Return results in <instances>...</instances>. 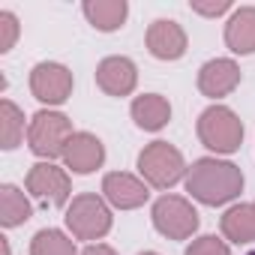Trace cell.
<instances>
[{"mask_svg":"<svg viewBox=\"0 0 255 255\" xmlns=\"http://www.w3.org/2000/svg\"><path fill=\"white\" fill-rule=\"evenodd\" d=\"M186 192H192V198H198L201 204L219 207L243 192V174L237 165L207 156V159L192 162L186 174Z\"/></svg>","mask_w":255,"mask_h":255,"instance_id":"cell-1","label":"cell"},{"mask_svg":"<svg viewBox=\"0 0 255 255\" xmlns=\"http://www.w3.org/2000/svg\"><path fill=\"white\" fill-rule=\"evenodd\" d=\"M198 138L216 153H234L243 141V123L225 105H210L198 117Z\"/></svg>","mask_w":255,"mask_h":255,"instance_id":"cell-2","label":"cell"},{"mask_svg":"<svg viewBox=\"0 0 255 255\" xmlns=\"http://www.w3.org/2000/svg\"><path fill=\"white\" fill-rule=\"evenodd\" d=\"M72 123L60 111H36L30 126H27V141L30 150L42 159H57L63 156L69 138H72Z\"/></svg>","mask_w":255,"mask_h":255,"instance_id":"cell-3","label":"cell"},{"mask_svg":"<svg viewBox=\"0 0 255 255\" xmlns=\"http://www.w3.org/2000/svg\"><path fill=\"white\" fill-rule=\"evenodd\" d=\"M138 171H141V177H144L150 186L168 189V186H174V183L183 177V171H186L183 153H180L177 147H171L168 141H153V144H147V147L138 153Z\"/></svg>","mask_w":255,"mask_h":255,"instance_id":"cell-4","label":"cell"},{"mask_svg":"<svg viewBox=\"0 0 255 255\" xmlns=\"http://www.w3.org/2000/svg\"><path fill=\"white\" fill-rule=\"evenodd\" d=\"M66 225L78 240H99L111 228V210L99 195L84 192V195L72 198V204L66 210Z\"/></svg>","mask_w":255,"mask_h":255,"instance_id":"cell-5","label":"cell"},{"mask_svg":"<svg viewBox=\"0 0 255 255\" xmlns=\"http://www.w3.org/2000/svg\"><path fill=\"white\" fill-rule=\"evenodd\" d=\"M153 225L168 240H186L198 231V210L180 195H162L153 204Z\"/></svg>","mask_w":255,"mask_h":255,"instance_id":"cell-6","label":"cell"},{"mask_svg":"<svg viewBox=\"0 0 255 255\" xmlns=\"http://www.w3.org/2000/svg\"><path fill=\"white\" fill-rule=\"evenodd\" d=\"M27 192L48 207H63L69 201L72 183H69V174L54 162H36L27 174Z\"/></svg>","mask_w":255,"mask_h":255,"instance_id":"cell-7","label":"cell"},{"mask_svg":"<svg viewBox=\"0 0 255 255\" xmlns=\"http://www.w3.org/2000/svg\"><path fill=\"white\" fill-rule=\"evenodd\" d=\"M30 90L45 105H63L72 93V72L63 63H36L30 72Z\"/></svg>","mask_w":255,"mask_h":255,"instance_id":"cell-8","label":"cell"},{"mask_svg":"<svg viewBox=\"0 0 255 255\" xmlns=\"http://www.w3.org/2000/svg\"><path fill=\"white\" fill-rule=\"evenodd\" d=\"M102 195L117 210H132L150 198V189H147V183H141L138 177L126 174V171H111L102 180Z\"/></svg>","mask_w":255,"mask_h":255,"instance_id":"cell-9","label":"cell"},{"mask_svg":"<svg viewBox=\"0 0 255 255\" xmlns=\"http://www.w3.org/2000/svg\"><path fill=\"white\" fill-rule=\"evenodd\" d=\"M138 69L129 57H105L96 66V84L108 96H129L135 90Z\"/></svg>","mask_w":255,"mask_h":255,"instance_id":"cell-10","label":"cell"},{"mask_svg":"<svg viewBox=\"0 0 255 255\" xmlns=\"http://www.w3.org/2000/svg\"><path fill=\"white\" fill-rule=\"evenodd\" d=\"M147 51L156 60H177L186 51V33L177 21L159 18L147 27Z\"/></svg>","mask_w":255,"mask_h":255,"instance_id":"cell-11","label":"cell"},{"mask_svg":"<svg viewBox=\"0 0 255 255\" xmlns=\"http://www.w3.org/2000/svg\"><path fill=\"white\" fill-rule=\"evenodd\" d=\"M240 84V69L234 60L228 57H216V60H207L198 72V90L210 99H219V96H228L234 87Z\"/></svg>","mask_w":255,"mask_h":255,"instance_id":"cell-12","label":"cell"},{"mask_svg":"<svg viewBox=\"0 0 255 255\" xmlns=\"http://www.w3.org/2000/svg\"><path fill=\"white\" fill-rule=\"evenodd\" d=\"M102 159H105V147H102V141H99L96 135H90V132H75V135L69 138L66 150H63V162H66V168H72L75 174H90V171H96V168L102 165Z\"/></svg>","mask_w":255,"mask_h":255,"instance_id":"cell-13","label":"cell"},{"mask_svg":"<svg viewBox=\"0 0 255 255\" xmlns=\"http://www.w3.org/2000/svg\"><path fill=\"white\" fill-rule=\"evenodd\" d=\"M225 45L234 54H252L255 51V6H243L228 18Z\"/></svg>","mask_w":255,"mask_h":255,"instance_id":"cell-14","label":"cell"},{"mask_svg":"<svg viewBox=\"0 0 255 255\" xmlns=\"http://www.w3.org/2000/svg\"><path fill=\"white\" fill-rule=\"evenodd\" d=\"M132 120L147 132H159L162 126L171 120V105L159 93H144L132 102Z\"/></svg>","mask_w":255,"mask_h":255,"instance_id":"cell-15","label":"cell"},{"mask_svg":"<svg viewBox=\"0 0 255 255\" xmlns=\"http://www.w3.org/2000/svg\"><path fill=\"white\" fill-rule=\"evenodd\" d=\"M81 9H84L87 21H90L96 30H102V33H111V30L123 27L126 12H129L126 0H87Z\"/></svg>","mask_w":255,"mask_h":255,"instance_id":"cell-16","label":"cell"},{"mask_svg":"<svg viewBox=\"0 0 255 255\" xmlns=\"http://www.w3.org/2000/svg\"><path fill=\"white\" fill-rule=\"evenodd\" d=\"M222 234L231 243H252L255 240V204H234L222 216Z\"/></svg>","mask_w":255,"mask_h":255,"instance_id":"cell-17","label":"cell"},{"mask_svg":"<svg viewBox=\"0 0 255 255\" xmlns=\"http://www.w3.org/2000/svg\"><path fill=\"white\" fill-rule=\"evenodd\" d=\"M30 216H33V207L18 186H12V183L0 186V222H3V228H15V225L27 222Z\"/></svg>","mask_w":255,"mask_h":255,"instance_id":"cell-18","label":"cell"},{"mask_svg":"<svg viewBox=\"0 0 255 255\" xmlns=\"http://www.w3.org/2000/svg\"><path fill=\"white\" fill-rule=\"evenodd\" d=\"M24 138V114L15 102L3 99L0 102V147L15 150Z\"/></svg>","mask_w":255,"mask_h":255,"instance_id":"cell-19","label":"cell"},{"mask_svg":"<svg viewBox=\"0 0 255 255\" xmlns=\"http://www.w3.org/2000/svg\"><path fill=\"white\" fill-rule=\"evenodd\" d=\"M30 255H78V249H75V240H69L63 231L42 228V231H36V237L30 243Z\"/></svg>","mask_w":255,"mask_h":255,"instance_id":"cell-20","label":"cell"},{"mask_svg":"<svg viewBox=\"0 0 255 255\" xmlns=\"http://www.w3.org/2000/svg\"><path fill=\"white\" fill-rule=\"evenodd\" d=\"M186 255H231V252H228V246H225L219 237L207 234V237L192 240V243H189V249H186Z\"/></svg>","mask_w":255,"mask_h":255,"instance_id":"cell-21","label":"cell"},{"mask_svg":"<svg viewBox=\"0 0 255 255\" xmlns=\"http://www.w3.org/2000/svg\"><path fill=\"white\" fill-rule=\"evenodd\" d=\"M18 36V18L12 12H0V51H9Z\"/></svg>","mask_w":255,"mask_h":255,"instance_id":"cell-22","label":"cell"},{"mask_svg":"<svg viewBox=\"0 0 255 255\" xmlns=\"http://www.w3.org/2000/svg\"><path fill=\"white\" fill-rule=\"evenodd\" d=\"M192 9L195 12H201V15H222L225 9H228V3L222 0V3H216V6H201V3H192Z\"/></svg>","mask_w":255,"mask_h":255,"instance_id":"cell-23","label":"cell"},{"mask_svg":"<svg viewBox=\"0 0 255 255\" xmlns=\"http://www.w3.org/2000/svg\"><path fill=\"white\" fill-rule=\"evenodd\" d=\"M81 255H117V252H114L111 246H105V243H90Z\"/></svg>","mask_w":255,"mask_h":255,"instance_id":"cell-24","label":"cell"},{"mask_svg":"<svg viewBox=\"0 0 255 255\" xmlns=\"http://www.w3.org/2000/svg\"><path fill=\"white\" fill-rule=\"evenodd\" d=\"M141 255H156V252H141Z\"/></svg>","mask_w":255,"mask_h":255,"instance_id":"cell-25","label":"cell"},{"mask_svg":"<svg viewBox=\"0 0 255 255\" xmlns=\"http://www.w3.org/2000/svg\"><path fill=\"white\" fill-rule=\"evenodd\" d=\"M249 255H255V249H252V252H249Z\"/></svg>","mask_w":255,"mask_h":255,"instance_id":"cell-26","label":"cell"},{"mask_svg":"<svg viewBox=\"0 0 255 255\" xmlns=\"http://www.w3.org/2000/svg\"><path fill=\"white\" fill-rule=\"evenodd\" d=\"M252 204H255V201H252Z\"/></svg>","mask_w":255,"mask_h":255,"instance_id":"cell-27","label":"cell"}]
</instances>
